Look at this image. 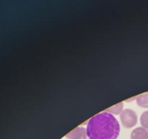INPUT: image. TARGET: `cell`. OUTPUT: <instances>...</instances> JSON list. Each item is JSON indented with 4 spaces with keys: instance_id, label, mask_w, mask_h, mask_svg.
Wrapping results in <instances>:
<instances>
[{
    "instance_id": "4",
    "label": "cell",
    "mask_w": 148,
    "mask_h": 139,
    "mask_svg": "<svg viewBox=\"0 0 148 139\" xmlns=\"http://www.w3.org/2000/svg\"><path fill=\"white\" fill-rule=\"evenodd\" d=\"M148 132L144 127H137L131 134V139H147Z\"/></svg>"
},
{
    "instance_id": "1",
    "label": "cell",
    "mask_w": 148,
    "mask_h": 139,
    "mask_svg": "<svg viewBox=\"0 0 148 139\" xmlns=\"http://www.w3.org/2000/svg\"><path fill=\"white\" fill-rule=\"evenodd\" d=\"M86 132L89 139H116L120 133V125L114 116L104 111L90 119Z\"/></svg>"
},
{
    "instance_id": "8",
    "label": "cell",
    "mask_w": 148,
    "mask_h": 139,
    "mask_svg": "<svg viewBox=\"0 0 148 139\" xmlns=\"http://www.w3.org/2000/svg\"><path fill=\"white\" fill-rule=\"evenodd\" d=\"M147 139H148V136H147Z\"/></svg>"
},
{
    "instance_id": "3",
    "label": "cell",
    "mask_w": 148,
    "mask_h": 139,
    "mask_svg": "<svg viewBox=\"0 0 148 139\" xmlns=\"http://www.w3.org/2000/svg\"><path fill=\"white\" fill-rule=\"evenodd\" d=\"M66 138L68 139H88L86 130L82 127H77L74 129L66 135Z\"/></svg>"
},
{
    "instance_id": "7",
    "label": "cell",
    "mask_w": 148,
    "mask_h": 139,
    "mask_svg": "<svg viewBox=\"0 0 148 139\" xmlns=\"http://www.w3.org/2000/svg\"><path fill=\"white\" fill-rule=\"evenodd\" d=\"M140 122L144 128L148 129V111H145L142 114L140 117Z\"/></svg>"
},
{
    "instance_id": "6",
    "label": "cell",
    "mask_w": 148,
    "mask_h": 139,
    "mask_svg": "<svg viewBox=\"0 0 148 139\" xmlns=\"http://www.w3.org/2000/svg\"><path fill=\"white\" fill-rule=\"evenodd\" d=\"M124 105H123V102H120L118 103L116 105L113 106V107H109L108 109H106V111L109 113H113V114H120V113L122 112V109Z\"/></svg>"
},
{
    "instance_id": "2",
    "label": "cell",
    "mask_w": 148,
    "mask_h": 139,
    "mask_svg": "<svg viewBox=\"0 0 148 139\" xmlns=\"http://www.w3.org/2000/svg\"><path fill=\"white\" fill-rule=\"evenodd\" d=\"M120 119H121V124L127 128H131L134 127L137 122V114L135 111L130 109L123 110L120 115Z\"/></svg>"
},
{
    "instance_id": "5",
    "label": "cell",
    "mask_w": 148,
    "mask_h": 139,
    "mask_svg": "<svg viewBox=\"0 0 148 139\" xmlns=\"http://www.w3.org/2000/svg\"><path fill=\"white\" fill-rule=\"evenodd\" d=\"M137 104L143 108H148V94H141L137 98Z\"/></svg>"
}]
</instances>
